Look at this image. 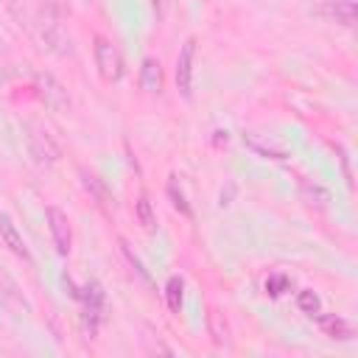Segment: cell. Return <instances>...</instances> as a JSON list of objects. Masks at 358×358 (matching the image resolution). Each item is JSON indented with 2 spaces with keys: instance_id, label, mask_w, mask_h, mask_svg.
Segmentation results:
<instances>
[{
  "instance_id": "obj_14",
  "label": "cell",
  "mask_w": 358,
  "mask_h": 358,
  "mask_svg": "<svg viewBox=\"0 0 358 358\" xmlns=\"http://www.w3.org/2000/svg\"><path fill=\"white\" fill-rule=\"evenodd\" d=\"M296 308H299L302 313H308V316H316V313L322 310V299H319V294H316L313 288H302V291L296 294Z\"/></svg>"
},
{
  "instance_id": "obj_15",
  "label": "cell",
  "mask_w": 358,
  "mask_h": 358,
  "mask_svg": "<svg viewBox=\"0 0 358 358\" xmlns=\"http://www.w3.org/2000/svg\"><path fill=\"white\" fill-rule=\"evenodd\" d=\"M168 199H171V204H173L182 215H190V204L185 201V193H182V187L176 185V176L168 179Z\"/></svg>"
},
{
  "instance_id": "obj_16",
  "label": "cell",
  "mask_w": 358,
  "mask_h": 358,
  "mask_svg": "<svg viewBox=\"0 0 358 358\" xmlns=\"http://www.w3.org/2000/svg\"><path fill=\"white\" fill-rule=\"evenodd\" d=\"M288 288H291V277H288V274H282V271L268 274V280H266V291H268L271 296H282Z\"/></svg>"
},
{
  "instance_id": "obj_13",
  "label": "cell",
  "mask_w": 358,
  "mask_h": 358,
  "mask_svg": "<svg viewBox=\"0 0 358 358\" xmlns=\"http://www.w3.org/2000/svg\"><path fill=\"white\" fill-rule=\"evenodd\" d=\"M134 213H137V221H140V227H143L145 232H154V229H157V215H154V207H151V201H148V193H145V190L137 196Z\"/></svg>"
},
{
  "instance_id": "obj_11",
  "label": "cell",
  "mask_w": 358,
  "mask_h": 358,
  "mask_svg": "<svg viewBox=\"0 0 358 358\" xmlns=\"http://www.w3.org/2000/svg\"><path fill=\"white\" fill-rule=\"evenodd\" d=\"M140 87H143L148 95L162 92V64H159V59L145 56V59L140 62Z\"/></svg>"
},
{
  "instance_id": "obj_1",
  "label": "cell",
  "mask_w": 358,
  "mask_h": 358,
  "mask_svg": "<svg viewBox=\"0 0 358 358\" xmlns=\"http://www.w3.org/2000/svg\"><path fill=\"white\" fill-rule=\"evenodd\" d=\"M92 53H95V67H98V76L106 81V84H115L123 78V56L117 50V45L106 36H95L92 39Z\"/></svg>"
},
{
  "instance_id": "obj_10",
  "label": "cell",
  "mask_w": 358,
  "mask_h": 358,
  "mask_svg": "<svg viewBox=\"0 0 358 358\" xmlns=\"http://www.w3.org/2000/svg\"><path fill=\"white\" fill-rule=\"evenodd\" d=\"M0 238H3V243L8 246V252H14L20 260L31 263V252H28V246H25V241H22V235H20V229L14 227V221H11L6 213H0Z\"/></svg>"
},
{
  "instance_id": "obj_5",
  "label": "cell",
  "mask_w": 358,
  "mask_h": 358,
  "mask_svg": "<svg viewBox=\"0 0 358 358\" xmlns=\"http://www.w3.org/2000/svg\"><path fill=\"white\" fill-rule=\"evenodd\" d=\"M78 299L84 302V327H87L90 338H95L101 316H103V288L98 282H87L84 294H78Z\"/></svg>"
},
{
  "instance_id": "obj_2",
  "label": "cell",
  "mask_w": 358,
  "mask_h": 358,
  "mask_svg": "<svg viewBox=\"0 0 358 358\" xmlns=\"http://www.w3.org/2000/svg\"><path fill=\"white\" fill-rule=\"evenodd\" d=\"M34 87H36L39 101H42L48 109H53V112H70V106H73L70 92L64 90V84H62L56 76H50V73H36V76H34Z\"/></svg>"
},
{
  "instance_id": "obj_7",
  "label": "cell",
  "mask_w": 358,
  "mask_h": 358,
  "mask_svg": "<svg viewBox=\"0 0 358 358\" xmlns=\"http://www.w3.org/2000/svg\"><path fill=\"white\" fill-rule=\"evenodd\" d=\"M316 14L330 20V22H338L344 28H352L355 17H358V6H355V0H324L316 8Z\"/></svg>"
},
{
  "instance_id": "obj_4",
  "label": "cell",
  "mask_w": 358,
  "mask_h": 358,
  "mask_svg": "<svg viewBox=\"0 0 358 358\" xmlns=\"http://www.w3.org/2000/svg\"><path fill=\"white\" fill-rule=\"evenodd\" d=\"M193 64H196V39L187 36L176 56V90L182 92V98H190L193 92Z\"/></svg>"
},
{
  "instance_id": "obj_8",
  "label": "cell",
  "mask_w": 358,
  "mask_h": 358,
  "mask_svg": "<svg viewBox=\"0 0 358 358\" xmlns=\"http://www.w3.org/2000/svg\"><path fill=\"white\" fill-rule=\"evenodd\" d=\"M313 319H316L319 330H322L327 338H333V341H352V338H355L352 324H350L347 319L336 316V313H316Z\"/></svg>"
},
{
  "instance_id": "obj_9",
  "label": "cell",
  "mask_w": 358,
  "mask_h": 358,
  "mask_svg": "<svg viewBox=\"0 0 358 358\" xmlns=\"http://www.w3.org/2000/svg\"><path fill=\"white\" fill-rule=\"evenodd\" d=\"M78 176H81L84 190L92 196V201H95V204H98V207H101V210L109 215V213H112V201H115V199H112L109 187L103 185V179H98V176H95L92 171H87V168H81V171H78Z\"/></svg>"
},
{
  "instance_id": "obj_12",
  "label": "cell",
  "mask_w": 358,
  "mask_h": 358,
  "mask_svg": "<svg viewBox=\"0 0 358 358\" xmlns=\"http://www.w3.org/2000/svg\"><path fill=\"white\" fill-rule=\"evenodd\" d=\"M165 302H168V310L171 313H182V302H185V280L179 274L168 277L165 282Z\"/></svg>"
},
{
  "instance_id": "obj_18",
  "label": "cell",
  "mask_w": 358,
  "mask_h": 358,
  "mask_svg": "<svg viewBox=\"0 0 358 358\" xmlns=\"http://www.w3.org/2000/svg\"><path fill=\"white\" fill-rule=\"evenodd\" d=\"M45 6H48V11H53L59 17L67 11V0H45Z\"/></svg>"
},
{
  "instance_id": "obj_3",
  "label": "cell",
  "mask_w": 358,
  "mask_h": 358,
  "mask_svg": "<svg viewBox=\"0 0 358 358\" xmlns=\"http://www.w3.org/2000/svg\"><path fill=\"white\" fill-rule=\"evenodd\" d=\"M25 131H28V151L31 157L39 162V165H53L59 162L62 151L56 145V140L50 137L48 129H42L39 123H25Z\"/></svg>"
},
{
  "instance_id": "obj_19",
  "label": "cell",
  "mask_w": 358,
  "mask_h": 358,
  "mask_svg": "<svg viewBox=\"0 0 358 358\" xmlns=\"http://www.w3.org/2000/svg\"><path fill=\"white\" fill-rule=\"evenodd\" d=\"M0 81H3V67H0Z\"/></svg>"
},
{
  "instance_id": "obj_6",
  "label": "cell",
  "mask_w": 358,
  "mask_h": 358,
  "mask_svg": "<svg viewBox=\"0 0 358 358\" xmlns=\"http://www.w3.org/2000/svg\"><path fill=\"white\" fill-rule=\"evenodd\" d=\"M45 218H48V229H50V238H53L56 252L59 255H70V249H73V229H70L67 213H62L59 207H48L45 210Z\"/></svg>"
},
{
  "instance_id": "obj_17",
  "label": "cell",
  "mask_w": 358,
  "mask_h": 358,
  "mask_svg": "<svg viewBox=\"0 0 358 358\" xmlns=\"http://www.w3.org/2000/svg\"><path fill=\"white\" fill-rule=\"evenodd\" d=\"M123 252H126V257H129V263L134 266V271H137V274L143 277V282H151V277H148V271L143 268V260H140V257H137V255H134V252H131V249H129L126 243H123Z\"/></svg>"
}]
</instances>
